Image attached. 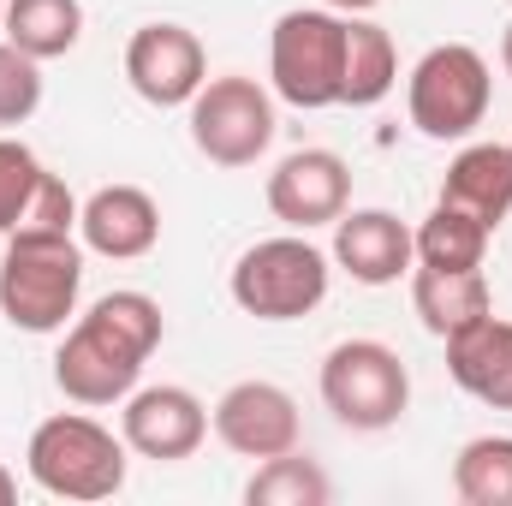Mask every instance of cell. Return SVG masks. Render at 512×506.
I'll list each match as a JSON object with an SVG mask.
<instances>
[{
  "label": "cell",
  "instance_id": "13",
  "mask_svg": "<svg viewBox=\"0 0 512 506\" xmlns=\"http://www.w3.org/2000/svg\"><path fill=\"white\" fill-rule=\"evenodd\" d=\"M78 233H84V251L108 256V262H137L161 239V209L143 185H102L84 197Z\"/></svg>",
  "mask_w": 512,
  "mask_h": 506
},
{
  "label": "cell",
  "instance_id": "18",
  "mask_svg": "<svg viewBox=\"0 0 512 506\" xmlns=\"http://www.w3.org/2000/svg\"><path fill=\"white\" fill-rule=\"evenodd\" d=\"M6 42L24 48L30 60H60L78 48L84 36V6L78 0H6V18H0Z\"/></svg>",
  "mask_w": 512,
  "mask_h": 506
},
{
  "label": "cell",
  "instance_id": "10",
  "mask_svg": "<svg viewBox=\"0 0 512 506\" xmlns=\"http://www.w3.org/2000/svg\"><path fill=\"white\" fill-rule=\"evenodd\" d=\"M120 435L137 459H155V465H179L203 447L209 435V411L191 387H131L126 393V417H120Z\"/></svg>",
  "mask_w": 512,
  "mask_h": 506
},
{
  "label": "cell",
  "instance_id": "25",
  "mask_svg": "<svg viewBox=\"0 0 512 506\" xmlns=\"http://www.w3.org/2000/svg\"><path fill=\"white\" fill-rule=\"evenodd\" d=\"M24 227H54V233H72L78 227V203H72V191H66V179H42V191H36V203H30V215H24Z\"/></svg>",
  "mask_w": 512,
  "mask_h": 506
},
{
  "label": "cell",
  "instance_id": "28",
  "mask_svg": "<svg viewBox=\"0 0 512 506\" xmlns=\"http://www.w3.org/2000/svg\"><path fill=\"white\" fill-rule=\"evenodd\" d=\"M501 66H507V78H512V24H507V36H501Z\"/></svg>",
  "mask_w": 512,
  "mask_h": 506
},
{
  "label": "cell",
  "instance_id": "4",
  "mask_svg": "<svg viewBox=\"0 0 512 506\" xmlns=\"http://www.w3.org/2000/svg\"><path fill=\"white\" fill-rule=\"evenodd\" d=\"M268 78L274 96L292 108H340L346 90V18L328 6H298L274 18L268 36Z\"/></svg>",
  "mask_w": 512,
  "mask_h": 506
},
{
  "label": "cell",
  "instance_id": "3",
  "mask_svg": "<svg viewBox=\"0 0 512 506\" xmlns=\"http://www.w3.org/2000/svg\"><path fill=\"white\" fill-rule=\"evenodd\" d=\"M30 483L54 501H108L126 489V435L84 411H60L30 435Z\"/></svg>",
  "mask_w": 512,
  "mask_h": 506
},
{
  "label": "cell",
  "instance_id": "24",
  "mask_svg": "<svg viewBox=\"0 0 512 506\" xmlns=\"http://www.w3.org/2000/svg\"><path fill=\"white\" fill-rule=\"evenodd\" d=\"M42 108V60L0 42V126H24Z\"/></svg>",
  "mask_w": 512,
  "mask_h": 506
},
{
  "label": "cell",
  "instance_id": "1",
  "mask_svg": "<svg viewBox=\"0 0 512 506\" xmlns=\"http://www.w3.org/2000/svg\"><path fill=\"white\" fill-rule=\"evenodd\" d=\"M161 304L149 298V292H108V298H96L78 322H72V334H66V346L54 352V381H60V393L66 399H78V405H114V399H126L137 376H143V364L155 358V346H161Z\"/></svg>",
  "mask_w": 512,
  "mask_h": 506
},
{
  "label": "cell",
  "instance_id": "27",
  "mask_svg": "<svg viewBox=\"0 0 512 506\" xmlns=\"http://www.w3.org/2000/svg\"><path fill=\"white\" fill-rule=\"evenodd\" d=\"M12 501H18V477L0 465V506H12Z\"/></svg>",
  "mask_w": 512,
  "mask_h": 506
},
{
  "label": "cell",
  "instance_id": "17",
  "mask_svg": "<svg viewBox=\"0 0 512 506\" xmlns=\"http://www.w3.org/2000/svg\"><path fill=\"white\" fill-rule=\"evenodd\" d=\"M411 304H417V322L435 340H447V334H459V328H471L477 316L495 310L483 268H429V262L411 268Z\"/></svg>",
  "mask_w": 512,
  "mask_h": 506
},
{
  "label": "cell",
  "instance_id": "9",
  "mask_svg": "<svg viewBox=\"0 0 512 506\" xmlns=\"http://www.w3.org/2000/svg\"><path fill=\"white\" fill-rule=\"evenodd\" d=\"M126 78L149 108H191V96L209 84V54H203L197 30L155 18V24L131 30Z\"/></svg>",
  "mask_w": 512,
  "mask_h": 506
},
{
  "label": "cell",
  "instance_id": "22",
  "mask_svg": "<svg viewBox=\"0 0 512 506\" xmlns=\"http://www.w3.org/2000/svg\"><path fill=\"white\" fill-rule=\"evenodd\" d=\"M245 501L251 506H328L334 501V483H328V471L316 459H304L292 447V453L256 465V477L245 483Z\"/></svg>",
  "mask_w": 512,
  "mask_h": 506
},
{
  "label": "cell",
  "instance_id": "11",
  "mask_svg": "<svg viewBox=\"0 0 512 506\" xmlns=\"http://www.w3.org/2000/svg\"><path fill=\"white\" fill-rule=\"evenodd\" d=\"M352 203V167L334 149H292L274 173H268V209L274 221H286L292 233L310 227H334Z\"/></svg>",
  "mask_w": 512,
  "mask_h": 506
},
{
  "label": "cell",
  "instance_id": "15",
  "mask_svg": "<svg viewBox=\"0 0 512 506\" xmlns=\"http://www.w3.org/2000/svg\"><path fill=\"white\" fill-rule=\"evenodd\" d=\"M447 376L459 381L477 405L512 411V322H501L489 310L471 328L447 334Z\"/></svg>",
  "mask_w": 512,
  "mask_h": 506
},
{
  "label": "cell",
  "instance_id": "2",
  "mask_svg": "<svg viewBox=\"0 0 512 506\" xmlns=\"http://www.w3.org/2000/svg\"><path fill=\"white\" fill-rule=\"evenodd\" d=\"M84 292V245L54 227H18L6 233L0 256V316L24 334H60L66 316H78Z\"/></svg>",
  "mask_w": 512,
  "mask_h": 506
},
{
  "label": "cell",
  "instance_id": "21",
  "mask_svg": "<svg viewBox=\"0 0 512 506\" xmlns=\"http://www.w3.org/2000/svg\"><path fill=\"white\" fill-rule=\"evenodd\" d=\"M453 495L465 506H512V435H477L459 447Z\"/></svg>",
  "mask_w": 512,
  "mask_h": 506
},
{
  "label": "cell",
  "instance_id": "16",
  "mask_svg": "<svg viewBox=\"0 0 512 506\" xmlns=\"http://www.w3.org/2000/svg\"><path fill=\"white\" fill-rule=\"evenodd\" d=\"M441 203L477 215L489 233L512 215V143H471L453 155L441 179Z\"/></svg>",
  "mask_w": 512,
  "mask_h": 506
},
{
  "label": "cell",
  "instance_id": "29",
  "mask_svg": "<svg viewBox=\"0 0 512 506\" xmlns=\"http://www.w3.org/2000/svg\"><path fill=\"white\" fill-rule=\"evenodd\" d=\"M0 18H6V0H0Z\"/></svg>",
  "mask_w": 512,
  "mask_h": 506
},
{
  "label": "cell",
  "instance_id": "19",
  "mask_svg": "<svg viewBox=\"0 0 512 506\" xmlns=\"http://www.w3.org/2000/svg\"><path fill=\"white\" fill-rule=\"evenodd\" d=\"M399 78V54H393V36L382 24H364V18H346V90H340V108H376Z\"/></svg>",
  "mask_w": 512,
  "mask_h": 506
},
{
  "label": "cell",
  "instance_id": "7",
  "mask_svg": "<svg viewBox=\"0 0 512 506\" xmlns=\"http://www.w3.org/2000/svg\"><path fill=\"white\" fill-rule=\"evenodd\" d=\"M322 405L358 429V435H382L405 417L411 405V376L399 364V352L382 340H340L322 358Z\"/></svg>",
  "mask_w": 512,
  "mask_h": 506
},
{
  "label": "cell",
  "instance_id": "8",
  "mask_svg": "<svg viewBox=\"0 0 512 506\" xmlns=\"http://www.w3.org/2000/svg\"><path fill=\"white\" fill-rule=\"evenodd\" d=\"M191 143L215 167H251L256 155L274 143V96L256 78H209L191 96Z\"/></svg>",
  "mask_w": 512,
  "mask_h": 506
},
{
  "label": "cell",
  "instance_id": "26",
  "mask_svg": "<svg viewBox=\"0 0 512 506\" xmlns=\"http://www.w3.org/2000/svg\"><path fill=\"white\" fill-rule=\"evenodd\" d=\"M322 6H328V12H346V18H352V12H376L382 0H322Z\"/></svg>",
  "mask_w": 512,
  "mask_h": 506
},
{
  "label": "cell",
  "instance_id": "6",
  "mask_svg": "<svg viewBox=\"0 0 512 506\" xmlns=\"http://www.w3.org/2000/svg\"><path fill=\"white\" fill-rule=\"evenodd\" d=\"M328 274H334L328 256L304 233H286V239H262V245L239 256L227 292L256 322H298L328 298Z\"/></svg>",
  "mask_w": 512,
  "mask_h": 506
},
{
  "label": "cell",
  "instance_id": "12",
  "mask_svg": "<svg viewBox=\"0 0 512 506\" xmlns=\"http://www.w3.org/2000/svg\"><path fill=\"white\" fill-rule=\"evenodd\" d=\"M209 423L239 459H280L298 447V399L280 381H233L215 399Z\"/></svg>",
  "mask_w": 512,
  "mask_h": 506
},
{
  "label": "cell",
  "instance_id": "5",
  "mask_svg": "<svg viewBox=\"0 0 512 506\" xmlns=\"http://www.w3.org/2000/svg\"><path fill=\"white\" fill-rule=\"evenodd\" d=\"M489 96H495V78H489V60L471 48V42H441L429 48L417 66H411V84H405V108H411V126L435 143H459L489 120Z\"/></svg>",
  "mask_w": 512,
  "mask_h": 506
},
{
  "label": "cell",
  "instance_id": "20",
  "mask_svg": "<svg viewBox=\"0 0 512 506\" xmlns=\"http://www.w3.org/2000/svg\"><path fill=\"white\" fill-rule=\"evenodd\" d=\"M411 245H417V262H429V268H483L489 227L453 203H435L429 221L411 233Z\"/></svg>",
  "mask_w": 512,
  "mask_h": 506
},
{
  "label": "cell",
  "instance_id": "23",
  "mask_svg": "<svg viewBox=\"0 0 512 506\" xmlns=\"http://www.w3.org/2000/svg\"><path fill=\"white\" fill-rule=\"evenodd\" d=\"M42 179H48V167H42L24 143L0 137V233H18V227H24V215H30Z\"/></svg>",
  "mask_w": 512,
  "mask_h": 506
},
{
  "label": "cell",
  "instance_id": "14",
  "mask_svg": "<svg viewBox=\"0 0 512 506\" xmlns=\"http://www.w3.org/2000/svg\"><path fill=\"white\" fill-rule=\"evenodd\" d=\"M334 262L358 280V286H393L399 274H411L417 245L411 227L387 209H346L334 221Z\"/></svg>",
  "mask_w": 512,
  "mask_h": 506
}]
</instances>
